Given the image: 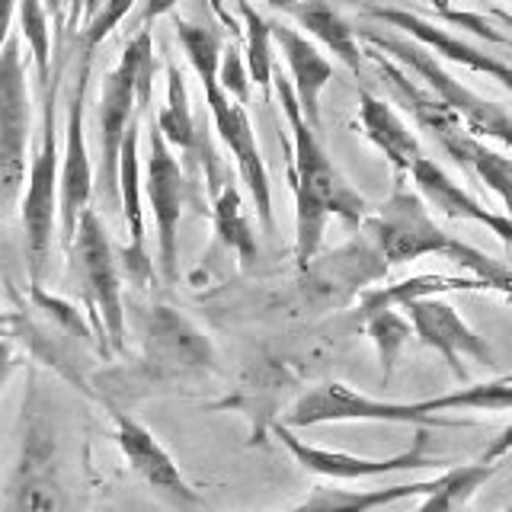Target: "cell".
<instances>
[{
  "mask_svg": "<svg viewBox=\"0 0 512 512\" xmlns=\"http://www.w3.org/2000/svg\"><path fill=\"white\" fill-rule=\"evenodd\" d=\"M176 39H180L183 52L189 58V64L196 68L202 90H205V106L212 112L215 132L221 135V141L228 144V151L237 160L240 180L247 183L250 199L256 205V215H260V224L266 231H272V189H269V173L263 164L260 144H256V132L250 125L247 106L237 100V96L221 84L218 77V64H221V52L224 42L218 36V29L202 26V23H189V20H176Z\"/></svg>",
  "mask_w": 512,
  "mask_h": 512,
  "instance_id": "cell-2",
  "label": "cell"
},
{
  "mask_svg": "<svg viewBox=\"0 0 512 512\" xmlns=\"http://www.w3.org/2000/svg\"><path fill=\"white\" fill-rule=\"evenodd\" d=\"M474 176L484 183L490 192H496L506 208V215L512 218V160L490 151L487 144L480 148V154L474 157Z\"/></svg>",
  "mask_w": 512,
  "mask_h": 512,
  "instance_id": "cell-33",
  "label": "cell"
},
{
  "mask_svg": "<svg viewBox=\"0 0 512 512\" xmlns=\"http://www.w3.org/2000/svg\"><path fill=\"white\" fill-rule=\"evenodd\" d=\"M292 429L324 426V423H397V426H429V429H458L471 426V420L429 413L423 400H384L349 388L343 381H324L304 391L292 410L282 416Z\"/></svg>",
  "mask_w": 512,
  "mask_h": 512,
  "instance_id": "cell-6",
  "label": "cell"
},
{
  "mask_svg": "<svg viewBox=\"0 0 512 512\" xmlns=\"http://www.w3.org/2000/svg\"><path fill=\"white\" fill-rule=\"evenodd\" d=\"M365 324V333L368 340L375 343L378 349V362H381V381L388 384L394 378V368H397V359H400V349L407 346L413 333V324L410 317L397 314L394 308H384V311H375V314H365L362 317Z\"/></svg>",
  "mask_w": 512,
  "mask_h": 512,
  "instance_id": "cell-29",
  "label": "cell"
},
{
  "mask_svg": "<svg viewBox=\"0 0 512 512\" xmlns=\"http://www.w3.org/2000/svg\"><path fill=\"white\" fill-rule=\"evenodd\" d=\"M436 490V480H416V484H394V487H368V490H333V487H314L295 509H384L397 506L413 496H426Z\"/></svg>",
  "mask_w": 512,
  "mask_h": 512,
  "instance_id": "cell-24",
  "label": "cell"
},
{
  "mask_svg": "<svg viewBox=\"0 0 512 512\" xmlns=\"http://www.w3.org/2000/svg\"><path fill=\"white\" fill-rule=\"evenodd\" d=\"M276 439L288 448L304 471L317 474V477H330V480H365V477H388L400 471H423V468H436V464H448L445 458H432L426 455L429 445V426H416L413 432V445L407 452H397L388 458H365V455H352V452H333V448H320L298 439L288 423L272 426Z\"/></svg>",
  "mask_w": 512,
  "mask_h": 512,
  "instance_id": "cell-11",
  "label": "cell"
},
{
  "mask_svg": "<svg viewBox=\"0 0 512 512\" xmlns=\"http://www.w3.org/2000/svg\"><path fill=\"white\" fill-rule=\"evenodd\" d=\"M45 7L48 13H52V20H55V32H58V45H55V52H64V0H45Z\"/></svg>",
  "mask_w": 512,
  "mask_h": 512,
  "instance_id": "cell-40",
  "label": "cell"
},
{
  "mask_svg": "<svg viewBox=\"0 0 512 512\" xmlns=\"http://www.w3.org/2000/svg\"><path fill=\"white\" fill-rule=\"evenodd\" d=\"M429 413H455V410H512V375L480 384H464L458 391L423 397Z\"/></svg>",
  "mask_w": 512,
  "mask_h": 512,
  "instance_id": "cell-28",
  "label": "cell"
},
{
  "mask_svg": "<svg viewBox=\"0 0 512 512\" xmlns=\"http://www.w3.org/2000/svg\"><path fill=\"white\" fill-rule=\"evenodd\" d=\"M141 20L144 23H154V20H160V16H167V13H173V7L180 4V0H141Z\"/></svg>",
  "mask_w": 512,
  "mask_h": 512,
  "instance_id": "cell-38",
  "label": "cell"
},
{
  "mask_svg": "<svg viewBox=\"0 0 512 512\" xmlns=\"http://www.w3.org/2000/svg\"><path fill=\"white\" fill-rule=\"evenodd\" d=\"M71 260L77 279L84 285V295L93 308L96 330L106 349H125V308H122V276L119 260L112 250V240L103 228V218L87 208L80 218L77 240L71 247Z\"/></svg>",
  "mask_w": 512,
  "mask_h": 512,
  "instance_id": "cell-8",
  "label": "cell"
},
{
  "mask_svg": "<svg viewBox=\"0 0 512 512\" xmlns=\"http://www.w3.org/2000/svg\"><path fill=\"white\" fill-rule=\"evenodd\" d=\"M20 36L7 26L4 55H0V192L4 208L13 212L16 196L26 183V148H29V87L26 64L20 58Z\"/></svg>",
  "mask_w": 512,
  "mask_h": 512,
  "instance_id": "cell-9",
  "label": "cell"
},
{
  "mask_svg": "<svg viewBox=\"0 0 512 512\" xmlns=\"http://www.w3.org/2000/svg\"><path fill=\"white\" fill-rule=\"evenodd\" d=\"M407 317L413 324L416 340L423 346L436 349L445 359V365L452 368V375L458 381H468V368H464V359H471L477 365H493V349L490 343L480 336L477 330L468 327V320L458 314V308H452L448 301H442L439 295L429 298H416L407 304Z\"/></svg>",
  "mask_w": 512,
  "mask_h": 512,
  "instance_id": "cell-13",
  "label": "cell"
},
{
  "mask_svg": "<svg viewBox=\"0 0 512 512\" xmlns=\"http://www.w3.org/2000/svg\"><path fill=\"white\" fill-rule=\"evenodd\" d=\"M112 420H116V442L122 448V455L144 484H148L160 500H167L170 506H202V496L189 487V480L180 474L176 461L170 452L157 442V436L141 426L132 416H125L119 410H112Z\"/></svg>",
  "mask_w": 512,
  "mask_h": 512,
  "instance_id": "cell-14",
  "label": "cell"
},
{
  "mask_svg": "<svg viewBox=\"0 0 512 512\" xmlns=\"http://www.w3.org/2000/svg\"><path fill=\"white\" fill-rule=\"evenodd\" d=\"M20 7V32L32 48V68H36V84L45 93L52 80V29H48V7L45 0H16Z\"/></svg>",
  "mask_w": 512,
  "mask_h": 512,
  "instance_id": "cell-31",
  "label": "cell"
},
{
  "mask_svg": "<svg viewBox=\"0 0 512 512\" xmlns=\"http://www.w3.org/2000/svg\"><path fill=\"white\" fill-rule=\"evenodd\" d=\"M138 128H141V112L128 125V135L122 144V173H119V192H122V208H125V228H128V247L122 253L125 272L138 288H144L154 276L148 247H144V208L141 199L148 196L141 183V157H138Z\"/></svg>",
  "mask_w": 512,
  "mask_h": 512,
  "instance_id": "cell-17",
  "label": "cell"
},
{
  "mask_svg": "<svg viewBox=\"0 0 512 512\" xmlns=\"http://www.w3.org/2000/svg\"><path fill=\"white\" fill-rule=\"evenodd\" d=\"M288 16H292L301 29H308L314 39L324 42L352 74H359L365 68V48L359 45V29L352 26L330 0H301Z\"/></svg>",
  "mask_w": 512,
  "mask_h": 512,
  "instance_id": "cell-22",
  "label": "cell"
},
{
  "mask_svg": "<svg viewBox=\"0 0 512 512\" xmlns=\"http://www.w3.org/2000/svg\"><path fill=\"white\" fill-rule=\"evenodd\" d=\"M272 36H276L282 55L288 61V74L298 93V103L304 109V116L314 128H320V93L333 80V64L317 52V45H311L301 36L295 26L288 23H272Z\"/></svg>",
  "mask_w": 512,
  "mask_h": 512,
  "instance_id": "cell-21",
  "label": "cell"
},
{
  "mask_svg": "<svg viewBox=\"0 0 512 512\" xmlns=\"http://www.w3.org/2000/svg\"><path fill=\"white\" fill-rule=\"evenodd\" d=\"M432 4H436L442 20H452V23H458L464 29H471V32H477L480 39H487L493 45H509V39L503 36V32H496V26L490 20H484V16H477V13H458V10L448 7V0H432Z\"/></svg>",
  "mask_w": 512,
  "mask_h": 512,
  "instance_id": "cell-36",
  "label": "cell"
},
{
  "mask_svg": "<svg viewBox=\"0 0 512 512\" xmlns=\"http://www.w3.org/2000/svg\"><path fill=\"white\" fill-rule=\"evenodd\" d=\"M458 266H461V269H468L471 276L484 279V282H487V292H500L506 301H512V266H506V263H500V260H493L490 253L477 250V247H471V244L461 250Z\"/></svg>",
  "mask_w": 512,
  "mask_h": 512,
  "instance_id": "cell-32",
  "label": "cell"
},
{
  "mask_svg": "<svg viewBox=\"0 0 512 512\" xmlns=\"http://www.w3.org/2000/svg\"><path fill=\"white\" fill-rule=\"evenodd\" d=\"M100 7H103V0H64V10L71 13V23L77 20L80 13H87L90 20H93L96 10H100Z\"/></svg>",
  "mask_w": 512,
  "mask_h": 512,
  "instance_id": "cell-39",
  "label": "cell"
},
{
  "mask_svg": "<svg viewBox=\"0 0 512 512\" xmlns=\"http://www.w3.org/2000/svg\"><path fill=\"white\" fill-rule=\"evenodd\" d=\"M93 58H80L77 87L68 103V128H64V154H61V244L71 253L80 218L90 208L93 196V167L87 154V84H90Z\"/></svg>",
  "mask_w": 512,
  "mask_h": 512,
  "instance_id": "cell-12",
  "label": "cell"
},
{
  "mask_svg": "<svg viewBox=\"0 0 512 512\" xmlns=\"http://www.w3.org/2000/svg\"><path fill=\"white\" fill-rule=\"evenodd\" d=\"M266 4L272 7V10H282V13H292L298 4H301V0H266Z\"/></svg>",
  "mask_w": 512,
  "mask_h": 512,
  "instance_id": "cell-41",
  "label": "cell"
},
{
  "mask_svg": "<svg viewBox=\"0 0 512 512\" xmlns=\"http://www.w3.org/2000/svg\"><path fill=\"white\" fill-rule=\"evenodd\" d=\"M500 471V461H474V464H458L436 477V490L423 496L420 509L423 512H448L461 509L471 503V496L487 484V480Z\"/></svg>",
  "mask_w": 512,
  "mask_h": 512,
  "instance_id": "cell-26",
  "label": "cell"
},
{
  "mask_svg": "<svg viewBox=\"0 0 512 512\" xmlns=\"http://www.w3.org/2000/svg\"><path fill=\"white\" fill-rule=\"evenodd\" d=\"M212 199H215L212 221H215V234H218V240L237 256L240 266L250 269L256 256H260V244H256L253 228H250V221H247V215H244V202H240V189H237V183L224 180V186L215 192Z\"/></svg>",
  "mask_w": 512,
  "mask_h": 512,
  "instance_id": "cell-25",
  "label": "cell"
},
{
  "mask_svg": "<svg viewBox=\"0 0 512 512\" xmlns=\"http://www.w3.org/2000/svg\"><path fill=\"white\" fill-rule=\"evenodd\" d=\"M64 52H55L52 87L42 96V138L29 164V183L23 196V231H26V263L29 279L39 285L48 256H52L55 224H61V154H58V87H61Z\"/></svg>",
  "mask_w": 512,
  "mask_h": 512,
  "instance_id": "cell-4",
  "label": "cell"
},
{
  "mask_svg": "<svg viewBox=\"0 0 512 512\" xmlns=\"http://www.w3.org/2000/svg\"><path fill=\"white\" fill-rule=\"evenodd\" d=\"M509 452H512V423L484 448V455H480V458H484V461H503Z\"/></svg>",
  "mask_w": 512,
  "mask_h": 512,
  "instance_id": "cell-37",
  "label": "cell"
},
{
  "mask_svg": "<svg viewBox=\"0 0 512 512\" xmlns=\"http://www.w3.org/2000/svg\"><path fill=\"white\" fill-rule=\"evenodd\" d=\"M237 10L240 16H244V29H247V64H250V77L253 84L260 87L266 96L269 90L276 87V61H272V42H276V36H272V23H266L260 13L253 10L250 0H237Z\"/></svg>",
  "mask_w": 512,
  "mask_h": 512,
  "instance_id": "cell-30",
  "label": "cell"
},
{
  "mask_svg": "<svg viewBox=\"0 0 512 512\" xmlns=\"http://www.w3.org/2000/svg\"><path fill=\"white\" fill-rule=\"evenodd\" d=\"M138 4V0H103V7L96 10V16L87 23L84 36H80V58H93L96 45H100L112 29H116L128 10H132Z\"/></svg>",
  "mask_w": 512,
  "mask_h": 512,
  "instance_id": "cell-34",
  "label": "cell"
},
{
  "mask_svg": "<svg viewBox=\"0 0 512 512\" xmlns=\"http://www.w3.org/2000/svg\"><path fill=\"white\" fill-rule=\"evenodd\" d=\"M372 20L384 23V26H391V29H400V32H407L410 39H416L420 45L432 48L436 55L448 58V61H455V64H464V68H471L477 74H487L493 80H500V84L512 93V64L503 61V58H496V55H487L484 48H477L471 42H464L458 36H452L448 29L436 26V23H429L423 20V16H416L410 10H397V7H368L365 10Z\"/></svg>",
  "mask_w": 512,
  "mask_h": 512,
  "instance_id": "cell-15",
  "label": "cell"
},
{
  "mask_svg": "<svg viewBox=\"0 0 512 512\" xmlns=\"http://www.w3.org/2000/svg\"><path fill=\"white\" fill-rule=\"evenodd\" d=\"M388 266L391 263L384 260V253L378 250L372 234L362 228L359 237H352L340 250L327 253L317 266L311 263L304 272H314L320 288L336 285V301H346L349 295L362 292L368 282H378L388 276Z\"/></svg>",
  "mask_w": 512,
  "mask_h": 512,
  "instance_id": "cell-19",
  "label": "cell"
},
{
  "mask_svg": "<svg viewBox=\"0 0 512 512\" xmlns=\"http://www.w3.org/2000/svg\"><path fill=\"white\" fill-rule=\"evenodd\" d=\"M154 87V39L151 29H141L125 45L119 64L106 74L100 93V196L103 205L116 208L122 199L119 173H122V144L128 125L151 106Z\"/></svg>",
  "mask_w": 512,
  "mask_h": 512,
  "instance_id": "cell-3",
  "label": "cell"
},
{
  "mask_svg": "<svg viewBox=\"0 0 512 512\" xmlns=\"http://www.w3.org/2000/svg\"><path fill=\"white\" fill-rule=\"evenodd\" d=\"M359 122L365 138L384 154L397 176H410V167L423 157V148L420 138L410 132V125L397 116V109L372 90H359Z\"/></svg>",
  "mask_w": 512,
  "mask_h": 512,
  "instance_id": "cell-20",
  "label": "cell"
},
{
  "mask_svg": "<svg viewBox=\"0 0 512 512\" xmlns=\"http://www.w3.org/2000/svg\"><path fill=\"white\" fill-rule=\"evenodd\" d=\"M276 93L282 100V112L292 128V186H295V260L304 272L324 244V231L330 218L346 224H362L368 218V202L346 183L336 170L333 157L324 151L317 128L308 122L298 103L292 77L276 74Z\"/></svg>",
  "mask_w": 512,
  "mask_h": 512,
  "instance_id": "cell-1",
  "label": "cell"
},
{
  "mask_svg": "<svg viewBox=\"0 0 512 512\" xmlns=\"http://www.w3.org/2000/svg\"><path fill=\"white\" fill-rule=\"evenodd\" d=\"M148 349L157 365L186 372V368H208L215 362V349L208 333H202L189 317L180 311L157 304L148 317Z\"/></svg>",
  "mask_w": 512,
  "mask_h": 512,
  "instance_id": "cell-18",
  "label": "cell"
},
{
  "mask_svg": "<svg viewBox=\"0 0 512 512\" xmlns=\"http://www.w3.org/2000/svg\"><path fill=\"white\" fill-rule=\"evenodd\" d=\"M218 77H221V84L228 87L240 103H250V84H253V77H250V64H247V55H240V48L234 42L224 45V52H221V64H218Z\"/></svg>",
  "mask_w": 512,
  "mask_h": 512,
  "instance_id": "cell-35",
  "label": "cell"
},
{
  "mask_svg": "<svg viewBox=\"0 0 512 512\" xmlns=\"http://www.w3.org/2000/svg\"><path fill=\"white\" fill-rule=\"evenodd\" d=\"M362 228L372 234L391 266L416 263L423 256H445V260L455 263L464 250V240L439 228L436 218L429 215V202L423 199V192L410 189L404 176H397L394 192L381 202L375 215L362 221Z\"/></svg>",
  "mask_w": 512,
  "mask_h": 512,
  "instance_id": "cell-7",
  "label": "cell"
},
{
  "mask_svg": "<svg viewBox=\"0 0 512 512\" xmlns=\"http://www.w3.org/2000/svg\"><path fill=\"white\" fill-rule=\"evenodd\" d=\"M410 180L416 189L423 192V199L436 208V212H442L445 218L484 224V228H490L506 247H512V218L506 212H493V208H487L484 202H477L471 192L461 183H455L432 157L423 154L420 160H416V164L410 167Z\"/></svg>",
  "mask_w": 512,
  "mask_h": 512,
  "instance_id": "cell-16",
  "label": "cell"
},
{
  "mask_svg": "<svg viewBox=\"0 0 512 512\" xmlns=\"http://www.w3.org/2000/svg\"><path fill=\"white\" fill-rule=\"evenodd\" d=\"M157 125L173 148L192 154V148H196V141H199V132H196V116H192V109H189L186 77L176 61H167V106L157 112Z\"/></svg>",
  "mask_w": 512,
  "mask_h": 512,
  "instance_id": "cell-27",
  "label": "cell"
},
{
  "mask_svg": "<svg viewBox=\"0 0 512 512\" xmlns=\"http://www.w3.org/2000/svg\"><path fill=\"white\" fill-rule=\"evenodd\" d=\"M445 292H487V282L477 276H439V272H423V276H410L397 285H381L365 292L359 298V317L375 314L384 308H407L416 298L445 295Z\"/></svg>",
  "mask_w": 512,
  "mask_h": 512,
  "instance_id": "cell-23",
  "label": "cell"
},
{
  "mask_svg": "<svg viewBox=\"0 0 512 512\" xmlns=\"http://www.w3.org/2000/svg\"><path fill=\"white\" fill-rule=\"evenodd\" d=\"M359 39L365 45H375V48H381V52H388L391 58H397L400 64H404L407 71H413L432 93L439 96V100H445L458 112V116L464 119V125H468L477 138L484 135V138H493V141L506 144V148H512V112H506L500 103L487 100V96H480L471 87H464L461 80H455L439 64L432 48L420 45L416 39L397 36V32L368 29V26L359 29Z\"/></svg>",
  "mask_w": 512,
  "mask_h": 512,
  "instance_id": "cell-5",
  "label": "cell"
},
{
  "mask_svg": "<svg viewBox=\"0 0 512 512\" xmlns=\"http://www.w3.org/2000/svg\"><path fill=\"white\" fill-rule=\"evenodd\" d=\"M144 192L157 224V263L164 282H176L180 272V218L186 202V173L173 157V144L160 132L157 119L148 128V157H144Z\"/></svg>",
  "mask_w": 512,
  "mask_h": 512,
  "instance_id": "cell-10",
  "label": "cell"
}]
</instances>
